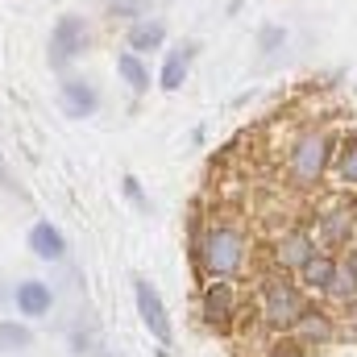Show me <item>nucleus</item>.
Instances as JSON below:
<instances>
[{"instance_id": "ddd939ff", "label": "nucleus", "mask_w": 357, "mask_h": 357, "mask_svg": "<svg viewBox=\"0 0 357 357\" xmlns=\"http://www.w3.org/2000/svg\"><path fill=\"white\" fill-rule=\"evenodd\" d=\"M167 38H171V25H167L162 17H154V13H146V17H137V21H129V29H125V50H133V54H142V59H150V54H158V50H167Z\"/></svg>"}, {"instance_id": "4468645a", "label": "nucleus", "mask_w": 357, "mask_h": 357, "mask_svg": "<svg viewBox=\"0 0 357 357\" xmlns=\"http://www.w3.org/2000/svg\"><path fill=\"white\" fill-rule=\"evenodd\" d=\"M195 54H199V42L171 46V50L162 54V67L154 71V88H162V91H171V96H175V91L187 84V75H191V63H195Z\"/></svg>"}, {"instance_id": "0eeeda50", "label": "nucleus", "mask_w": 357, "mask_h": 357, "mask_svg": "<svg viewBox=\"0 0 357 357\" xmlns=\"http://www.w3.org/2000/svg\"><path fill=\"white\" fill-rule=\"evenodd\" d=\"M133 307H137L142 328H146L162 349H171V345H175V324H171V312H167L162 291H158L146 274H133Z\"/></svg>"}, {"instance_id": "7ed1b4c3", "label": "nucleus", "mask_w": 357, "mask_h": 357, "mask_svg": "<svg viewBox=\"0 0 357 357\" xmlns=\"http://www.w3.org/2000/svg\"><path fill=\"white\" fill-rule=\"evenodd\" d=\"M307 291L295 282V278H266L262 282V291H258V324L274 333V337H291V328L299 324V316L307 312Z\"/></svg>"}, {"instance_id": "9b49d317", "label": "nucleus", "mask_w": 357, "mask_h": 357, "mask_svg": "<svg viewBox=\"0 0 357 357\" xmlns=\"http://www.w3.org/2000/svg\"><path fill=\"white\" fill-rule=\"evenodd\" d=\"M25 245H29V254H33L38 262H46V266H59V262H67V254H71V241H67V233H63L54 220H33L29 233H25Z\"/></svg>"}, {"instance_id": "423d86ee", "label": "nucleus", "mask_w": 357, "mask_h": 357, "mask_svg": "<svg viewBox=\"0 0 357 357\" xmlns=\"http://www.w3.org/2000/svg\"><path fill=\"white\" fill-rule=\"evenodd\" d=\"M316 241L320 250L328 254H345L357 241V204L354 199H328L320 212H316Z\"/></svg>"}, {"instance_id": "5701e85b", "label": "nucleus", "mask_w": 357, "mask_h": 357, "mask_svg": "<svg viewBox=\"0 0 357 357\" xmlns=\"http://www.w3.org/2000/svg\"><path fill=\"white\" fill-rule=\"evenodd\" d=\"M67 349L75 357H88L91 349H96V345H91V333H71V337H67Z\"/></svg>"}, {"instance_id": "b1692460", "label": "nucleus", "mask_w": 357, "mask_h": 357, "mask_svg": "<svg viewBox=\"0 0 357 357\" xmlns=\"http://www.w3.org/2000/svg\"><path fill=\"white\" fill-rule=\"evenodd\" d=\"M341 324H345V328L357 337V295L349 299V303H341Z\"/></svg>"}, {"instance_id": "393cba45", "label": "nucleus", "mask_w": 357, "mask_h": 357, "mask_svg": "<svg viewBox=\"0 0 357 357\" xmlns=\"http://www.w3.org/2000/svg\"><path fill=\"white\" fill-rule=\"evenodd\" d=\"M341 262H345V266H349V270L357 274V241L349 245V250H345V254H341Z\"/></svg>"}, {"instance_id": "39448f33", "label": "nucleus", "mask_w": 357, "mask_h": 357, "mask_svg": "<svg viewBox=\"0 0 357 357\" xmlns=\"http://www.w3.org/2000/svg\"><path fill=\"white\" fill-rule=\"evenodd\" d=\"M199 320H204L212 333L229 337V333L245 320V307H241L237 287H233V282H220V278L204 282V291H199Z\"/></svg>"}, {"instance_id": "a211bd4d", "label": "nucleus", "mask_w": 357, "mask_h": 357, "mask_svg": "<svg viewBox=\"0 0 357 357\" xmlns=\"http://www.w3.org/2000/svg\"><path fill=\"white\" fill-rule=\"evenodd\" d=\"M33 345V324L29 320H0V354L13 357V354H25Z\"/></svg>"}, {"instance_id": "4be33fe9", "label": "nucleus", "mask_w": 357, "mask_h": 357, "mask_svg": "<svg viewBox=\"0 0 357 357\" xmlns=\"http://www.w3.org/2000/svg\"><path fill=\"white\" fill-rule=\"evenodd\" d=\"M121 191H125V199L137 208V212H150V195L142 191V183H137V175H125L121 178Z\"/></svg>"}, {"instance_id": "20e7f679", "label": "nucleus", "mask_w": 357, "mask_h": 357, "mask_svg": "<svg viewBox=\"0 0 357 357\" xmlns=\"http://www.w3.org/2000/svg\"><path fill=\"white\" fill-rule=\"evenodd\" d=\"M88 50H91V25L79 13H63V17L54 21L50 38H46V63H50L59 75H67L71 63H79Z\"/></svg>"}, {"instance_id": "aec40b11", "label": "nucleus", "mask_w": 357, "mask_h": 357, "mask_svg": "<svg viewBox=\"0 0 357 357\" xmlns=\"http://www.w3.org/2000/svg\"><path fill=\"white\" fill-rule=\"evenodd\" d=\"M104 13H108L112 21H137V17L150 13V4H146V0H104Z\"/></svg>"}, {"instance_id": "6e6552de", "label": "nucleus", "mask_w": 357, "mask_h": 357, "mask_svg": "<svg viewBox=\"0 0 357 357\" xmlns=\"http://www.w3.org/2000/svg\"><path fill=\"white\" fill-rule=\"evenodd\" d=\"M316 250H320L316 233H312L307 225H291L287 233H278V237L270 241V262L278 266V274H299V266H303Z\"/></svg>"}, {"instance_id": "2eb2a0df", "label": "nucleus", "mask_w": 357, "mask_h": 357, "mask_svg": "<svg viewBox=\"0 0 357 357\" xmlns=\"http://www.w3.org/2000/svg\"><path fill=\"white\" fill-rule=\"evenodd\" d=\"M337 266H341V254H328V250H316L299 274H295V282L307 291V295H328V287H333V278H337Z\"/></svg>"}, {"instance_id": "f257e3e1", "label": "nucleus", "mask_w": 357, "mask_h": 357, "mask_svg": "<svg viewBox=\"0 0 357 357\" xmlns=\"http://www.w3.org/2000/svg\"><path fill=\"white\" fill-rule=\"evenodd\" d=\"M191 258H195V270L204 274V282L212 278L233 282L241 278V270L250 262V233L233 220H208L204 229L191 233Z\"/></svg>"}, {"instance_id": "9d476101", "label": "nucleus", "mask_w": 357, "mask_h": 357, "mask_svg": "<svg viewBox=\"0 0 357 357\" xmlns=\"http://www.w3.org/2000/svg\"><path fill=\"white\" fill-rule=\"evenodd\" d=\"M59 108L71 116V121H88L100 112V88L84 79V75H59Z\"/></svg>"}, {"instance_id": "dca6fc26", "label": "nucleus", "mask_w": 357, "mask_h": 357, "mask_svg": "<svg viewBox=\"0 0 357 357\" xmlns=\"http://www.w3.org/2000/svg\"><path fill=\"white\" fill-rule=\"evenodd\" d=\"M116 75L125 79V88L133 91V96H146V91L154 88V67H150V59H142V54H133V50H116Z\"/></svg>"}, {"instance_id": "6ab92c4d", "label": "nucleus", "mask_w": 357, "mask_h": 357, "mask_svg": "<svg viewBox=\"0 0 357 357\" xmlns=\"http://www.w3.org/2000/svg\"><path fill=\"white\" fill-rule=\"evenodd\" d=\"M354 295H357V274L341 262V266H337V278H333V287H328L324 299H333V303H349Z\"/></svg>"}, {"instance_id": "bb28decb", "label": "nucleus", "mask_w": 357, "mask_h": 357, "mask_svg": "<svg viewBox=\"0 0 357 357\" xmlns=\"http://www.w3.org/2000/svg\"><path fill=\"white\" fill-rule=\"evenodd\" d=\"M282 357H303V354H299V349H291V354H282Z\"/></svg>"}, {"instance_id": "1a4fd4ad", "label": "nucleus", "mask_w": 357, "mask_h": 357, "mask_svg": "<svg viewBox=\"0 0 357 357\" xmlns=\"http://www.w3.org/2000/svg\"><path fill=\"white\" fill-rule=\"evenodd\" d=\"M333 341H337V320H333V312L320 307V303H307V312H303L299 324L291 328V345H295L299 354H307V349H328Z\"/></svg>"}, {"instance_id": "a878e982", "label": "nucleus", "mask_w": 357, "mask_h": 357, "mask_svg": "<svg viewBox=\"0 0 357 357\" xmlns=\"http://www.w3.org/2000/svg\"><path fill=\"white\" fill-rule=\"evenodd\" d=\"M8 295H13V291H8V287H4V278H0V303H4Z\"/></svg>"}, {"instance_id": "f03ea898", "label": "nucleus", "mask_w": 357, "mask_h": 357, "mask_svg": "<svg viewBox=\"0 0 357 357\" xmlns=\"http://www.w3.org/2000/svg\"><path fill=\"white\" fill-rule=\"evenodd\" d=\"M333 150H337V137L324 133V129H303L291 150H287V178L291 187L299 191H316L324 178L333 175Z\"/></svg>"}, {"instance_id": "412c9836", "label": "nucleus", "mask_w": 357, "mask_h": 357, "mask_svg": "<svg viewBox=\"0 0 357 357\" xmlns=\"http://www.w3.org/2000/svg\"><path fill=\"white\" fill-rule=\"evenodd\" d=\"M258 46H262V59H274V54L287 46V29H282V25H274V21L262 25V29H258Z\"/></svg>"}, {"instance_id": "f8f14e48", "label": "nucleus", "mask_w": 357, "mask_h": 357, "mask_svg": "<svg viewBox=\"0 0 357 357\" xmlns=\"http://www.w3.org/2000/svg\"><path fill=\"white\" fill-rule=\"evenodd\" d=\"M13 307H17V316L21 320H46L50 312H54V287L46 282V278H21L17 287H13Z\"/></svg>"}, {"instance_id": "f3484780", "label": "nucleus", "mask_w": 357, "mask_h": 357, "mask_svg": "<svg viewBox=\"0 0 357 357\" xmlns=\"http://www.w3.org/2000/svg\"><path fill=\"white\" fill-rule=\"evenodd\" d=\"M333 178L341 187L357 191V133H341L337 150H333Z\"/></svg>"}]
</instances>
